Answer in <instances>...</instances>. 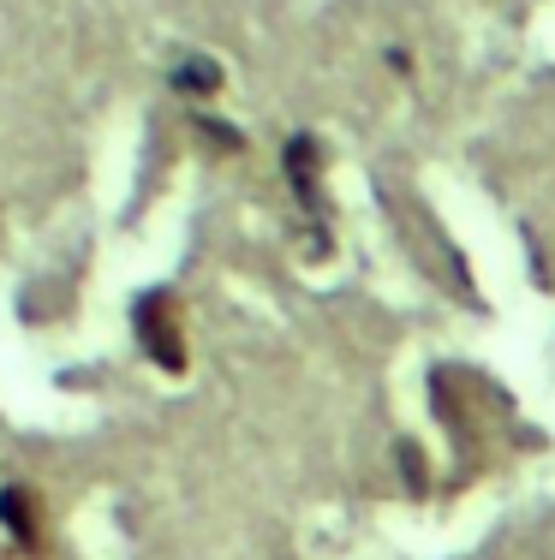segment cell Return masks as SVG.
Here are the masks:
<instances>
[{
    "mask_svg": "<svg viewBox=\"0 0 555 560\" xmlns=\"http://www.w3.org/2000/svg\"><path fill=\"white\" fill-rule=\"evenodd\" d=\"M174 84H192L185 96H216L221 72H216V66H204V60H192V66H180V72H174Z\"/></svg>",
    "mask_w": 555,
    "mask_h": 560,
    "instance_id": "obj_1",
    "label": "cell"
}]
</instances>
